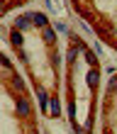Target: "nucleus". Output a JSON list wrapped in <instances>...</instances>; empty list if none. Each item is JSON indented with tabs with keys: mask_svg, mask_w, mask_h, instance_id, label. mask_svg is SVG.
Instances as JSON below:
<instances>
[{
	"mask_svg": "<svg viewBox=\"0 0 117 134\" xmlns=\"http://www.w3.org/2000/svg\"><path fill=\"white\" fill-rule=\"evenodd\" d=\"M93 49H95V54H100V56H103V44H100V42H95V46H93Z\"/></svg>",
	"mask_w": 117,
	"mask_h": 134,
	"instance_id": "2eb2a0df",
	"label": "nucleus"
},
{
	"mask_svg": "<svg viewBox=\"0 0 117 134\" xmlns=\"http://www.w3.org/2000/svg\"><path fill=\"white\" fill-rule=\"evenodd\" d=\"M15 112L20 117H29L32 115V102H29L25 95H15Z\"/></svg>",
	"mask_w": 117,
	"mask_h": 134,
	"instance_id": "f257e3e1",
	"label": "nucleus"
},
{
	"mask_svg": "<svg viewBox=\"0 0 117 134\" xmlns=\"http://www.w3.org/2000/svg\"><path fill=\"white\" fill-rule=\"evenodd\" d=\"M83 51H85V61H88V66H90V68H98V66H100L98 54H95V51H88V49H83Z\"/></svg>",
	"mask_w": 117,
	"mask_h": 134,
	"instance_id": "9d476101",
	"label": "nucleus"
},
{
	"mask_svg": "<svg viewBox=\"0 0 117 134\" xmlns=\"http://www.w3.org/2000/svg\"><path fill=\"white\" fill-rule=\"evenodd\" d=\"M85 83H88L90 90H98V85H100V71L98 68H90L88 76H85Z\"/></svg>",
	"mask_w": 117,
	"mask_h": 134,
	"instance_id": "39448f33",
	"label": "nucleus"
},
{
	"mask_svg": "<svg viewBox=\"0 0 117 134\" xmlns=\"http://www.w3.org/2000/svg\"><path fill=\"white\" fill-rule=\"evenodd\" d=\"M42 37H44V42L49 44V46H54V42H56V29H54V27H44L42 29Z\"/></svg>",
	"mask_w": 117,
	"mask_h": 134,
	"instance_id": "1a4fd4ad",
	"label": "nucleus"
},
{
	"mask_svg": "<svg viewBox=\"0 0 117 134\" xmlns=\"http://www.w3.org/2000/svg\"><path fill=\"white\" fill-rule=\"evenodd\" d=\"M37 100H39V110H42V115H49V95H46L44 88H37Z\"/></svg>",
	"mask_w": 117,
	"mask_h": 134,
	"instance_id": "20e7f679",
	"label": "nucleus"
},
{
	"mask_svg": "<svg viewBox=\"0 0 117 134\" xmlns=\"http://www.w3.org/2000/svg\"><path fill=\"white\" fill-rule=\"evenodd\" d=\"M0 66H3L7 71V76H15V68H12V61L7 59V56H0Z\"/></svg>",
	"mask_w": 117,
	"mask_h": 134,
	"instance_id": "9b49d317",
	"label": "nucleus"
},
{
	"mask_svg": "<svg viewBox=\"0 0 117 134\" xmlns=\"http://www.w3.org/2000/svg\"><path fill=\"white\" fill-rule=\"evenodd\" d=\"M54 29H56V32H61V34H68V27H66L61 20H59V22H54Z\"/></svg>",
	"mask_w": 117,
	"mask_h": 134,
	"instance_id": "ddd939ff",
	"label": "nucleus"
},
{
	"mask_svg": "<svg viewBox=\"0 0 117 134\" xmlns=\"http://www.w3.org/2000/svg\"><path fill=\"white\" fill-rule=\"evenodd\" d=\"M29 15H32V22H34V27H37V29L49 27V17H46L44 12H29Z\"/></svg>",
	"mask_w": 117,
	"mask_h": 134,
	"instance_id": "6e6552de",
	"label": "nucleus"
},
{
	"mask_svg": "<svg viewBox=\"0 0 117 134\" xmlns=\"http://www.w3.org/2000/svg\"><path fill=\"white\" fill-rule=\"evenodd\" d=\"M10 90L15 95H25V81H22V76H10Z\"/></svg>",
	"mask_w": 117,
	"mask_h": 134,
	"instance_id": "7ed1b4c3",
	"label": "nucleus"
},
{
	"mask_svg": "<svg viewBox=\"0 0 117 134\" xmlns=\"http://www.w3.org/2000/svg\"><path fill=\"white\" fill-rule=\"evenodd\" d=\"M49 117H54V120L61 117V100H59V95H51V100H49Z\"/></svg>",
	"mask_w": 117,
	"mask_h": 134,
	"instance_id": "423d86ee",
	"label": "nucleus"
},
{
	"mask_svg": "<svg viewBox=\"0 0 117 134\" xmlns=\"http://www.w3.org/2000/svg\"><path fill=\"white\" fill-rule=\"evenodd\" d=\"M107 93H110V95L117 93V76H110V81H107Z\"/></svg>",
	"mask_w": 117,
	"mask_h": 134,
	"instance_id": "f8f14e48",
	"label": "nucleus"
},
{
	"mask_svg": "<svg viewBox=\"0 0 117 134\" xmlns=\"http://www.w3.org/2000/svg\"><path fill=\"white\" fill-rule=\"evenodd\" d=\"M61 64H64V59H61V54H54V56H51V66H54V68H59Z\"/></svg>",
	"mask_w": 117,
	"mask_h": 134,
	"instance_id": "4468645a",
	"label": "nucleus"
},
{
	"mask_svg": "<svg viewBox=\"0 0 117 134\" xmlns=\"http://www.w3.org/2000/svg\"><path fill=\"white\" fill-rule=\"evenodd\" d=\"M22 34H25V32H20V29H12V32H10V44H12L17 51L25 46V37H22Z\"/></svg>",
	"mask_w": 117,
	"mask_h": 134,
	"instance_id": "0eeeda50",
	"label": "nucleus"
},
{
	"mask_svg": "<svg viewBox=\"0 0 117 134\" xmlns=\"http://www.w3.org/2000/svg\"><path fill=\"white\" fill-rule=\"evenodd\" d=\"M34 27V22H32V15H20V17H15V27L12 29H20V32H29V29Z\"/></svg>",
	"mask_w": 117,
	"mask_h": 134,
	"instance_id": "f03ea898",
	"label": "nucleus"
}]
</instances>
